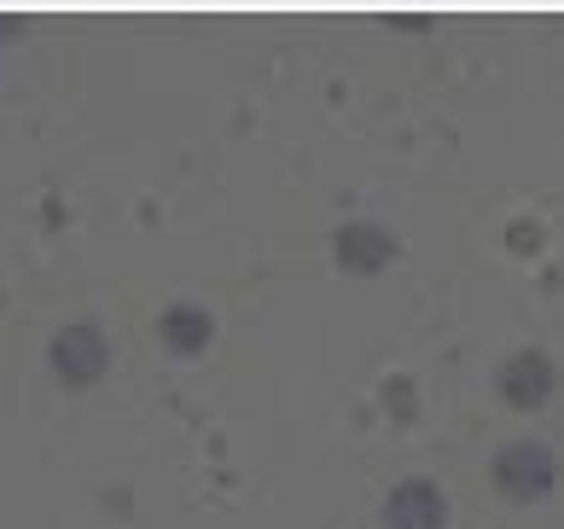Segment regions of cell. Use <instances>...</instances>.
Masks as SVG:
<instances>
[{
	"mask_svg": "<svg viewBox=\"0 0 564 529\" xmlns=\"http://www.w3.org/2000/svg\"><path fill=\"white\" fill-rule=\"evenodd\" d=\"M495 489L507 500H541L553 489V454L541 442H507L495 454Z\"/></svg>",
	"mask_w": 564,
	"mask_h": 529,
	"instance_id": "cell-2",
	"label": "cell"
},
{
	"mask_svg": "<svg viewBox=\"0 0 564 529\" xmlns=\"http://www.w3.org/2000/svg\"><path fill=\"white\" fill-rule=\"evenodd\" d=\"M210 314L193 309V303H170L158 314V337H163V349H175V355H198L204 344H210Z\"/></svg>",
	"mask_w": 564,
	"mask_h": 529,
	"instance_id": "cell-6",
	"label": "cell"
},
{
	"mask_svg": "<svg viewBox=\"0 0 564 529\" xmlns=\"http://www.w3.org/2000/svg\"><path fill=\"white\" fill-rule=\"evenodd\" d=\"M332 250H338V268H349V273H379L395 257V239L379 222H349V227H338Z\"/></svg>",
	"mask_w": 564,
	"mask_h": 529,
	"instance_id": "cell-4",
	"label": "cell"
},
{
	"mask_svg": "<svg viewBox=\"0 0 564 529\" xmlns=\"http://www.w3.org/2000/svg\"><path fill=\"white\" fill-rule=\"evenodd\" d=\"M47 361H53V373L65 378V385L88 390L94 378H106L111 344H106V332H99L94 321H70V326H58V332H53V344H47Z\"/></svg>",
	"mask_w": 564,
	"mask_h": 529,
	"instance_id": "cell-1",
	"label": "cell"
},
{
	"mask_svg": "<svg viewBox=\"0 0 564 529\" xmlns=\"http://www.w3.org/2000/svg\"><path fill=\"white\" fill-rule=\"evenodd\" d=\"M384 523L390 529H443L448 523V500L431 477H402L384 495Z\"/></svg>",
	"mask_w": 564,
	"mask_h": 529,
	"instance_id": "cell-3",
	"label": "cell"
},
{
	"mask_svg": "<svg viewBox=\"0 0 564 529\" xmlns=\"http://www.w3.org/2000/svg\"><path fill=\"white\" fill-rule=\"evenodd\" d=\"M500 396H507L512 408H541V401L553 396V361L541 349L512 355V361L500 367Z\"/></svg>",
	"mask_w": 564,
	"mask_h": 529,
	"instance_id": "cell-5",
	"label": "cell"
}]
</instances>
